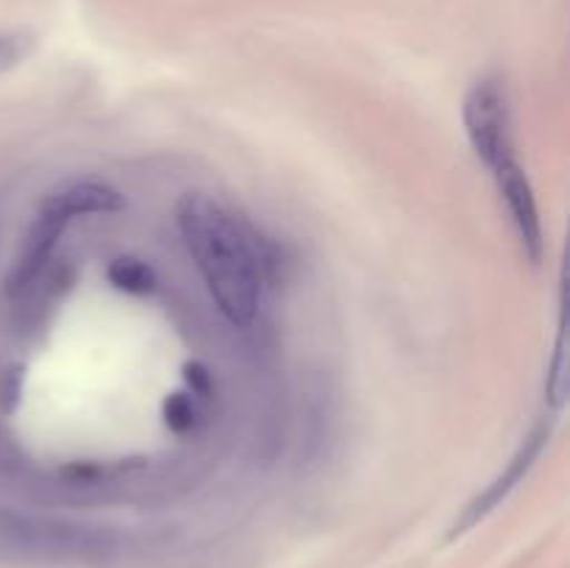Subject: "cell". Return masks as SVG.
Masks as SVG:
<instances>
[{
    "instance_id": "obj_6",
    "label": "cell",
    "mask_w": 570,
    "mask_h": 568,
    "mask_svg": "<svg viewBox=\"0 0 570 568\" xmlns=\"http://www.w3.org/2000/svg\"><path fill=\"white\" fill-rule=\"evenodd\" d=\"M106 276H109V282L117 290H122L128 295H148L156 284L154 271L142 259H137V256H120V259H115L109 265V271H106Z\"/></svg>"
},
{
    "instance_id": "obj_4",
    "label": "cell",
    "mask_w": 570,
    "mask_h": 568,
    "mask_svg": "<svg viewBox=\"0 0 570 568\" xmlns=\"http://www.w3.org/2000/svg\"><path fill=\"white\" fill-rule=\"evenodd\" d=\"M546 440H549V429L546 427L534 429V432L523 440L521 449H518L515 457L510 460V466H507L504 471H501L499 477H495L493 482H490L488 488H484L482 493H479L476 499L465 507V512L456 518L454 529H451V538H456V535H465L468 529L476 527V523L484 521V518H488L495 507H501L507 499H510L512 490L523 482V477L532 471L534 462H538V457L543 454Z\"/></svg>"
},
{
    "instance_id": "obj_2",
    "label": "cell",
    "mask_w": 570,
    "mask_h": 568,
    "mask_svg": "<svg viewBox=\"0 0 570 568\" xmlns=\"http://www.w3.org/2000/svg\"><path fill=\"white\" fill-rule=\"evenodd\" d=\"M126 206L122 195L111 189L109 184H72V187L59 189V193L48 195L39 206L37 217H33L31 228H28L26 245H22L20 256H17L14 267L6 278V290L9 295H20L37 282L39 271L45 267L48 256L53 254L56 239L67 228V223L78 215H109V212H120Z\"/></svg>"
},
{
    "instance_id": "obj_8",
    "label": "cell",
    "mask_w": 570,
    "mask_h": 568,
    "mask_svg": "<svg viewBox=\"0 0 570 568\" xmlns=\"http://www.w3.org/2000/svg\"><path fill=\"white\" fill-rule=\"evenodd\" d=\"M568 390V376H566V293H562V317H560V337L554 345V360L549 365V384H546V393L554 407H562Z\"/></svg>"
},
{
    "instance_id": "obj_1",
    "label": "cell",
    "mask_w": 570,
    "mask_h": 568,
    "mask_svg": "<svg viewBox=\"0 0 570 568\" xmlns=\"http://www.w3.org/2000/svg\"><path fill=\"white\" fill-rule=\"evenodd\" d=\"M176 217L184 245L223 315L237 326L254 321L262 293L259 262L232 215L206 195L189 193L178 204Z\"/></svg>"
},
{
    "instance_id": "obj_9",
    "label": "cell",
    "mask_w": 570,
    "mask_h": 568,
    "mask_svg": "<svg viewBox=\"0 0 570 568\" xmlns=\"http://www.w3.org/2000/svg\"><path fill=\"white\" fill-rule=\"evenodd\" d=\"M33 48V37L28 33H0V72L20 65Z\"/></svg>"
},
{
    "instance_id": "obj_7",
    "label": "cell",
    "mask_w": 570,
    "mask_h": 568,
    "mask_svg": "<svg viewBox=\"0 0 570 568\" xmlns=\"http://www.w3.org/2000/svg\"><path fill=\"white\" fill-rule=\"evenodd\" d=\"M165 421L173 432L187 434L198 427L200 410H198V395L193 393H173L165 399Z\"/></svg>"
},
{
    "instance_id": "obj_5",
    "label": "cell",
    "mask_w": 570,
    "mask_h": 568,
    "mask_svg": "<svg viewBox=\"0 0 570 568\" xmlns=\"http://www.w3.org/2000/svg\"><path fill=\"white\" fill-rule=\"evenodd\" d=\"M493 173L495 182H499L501 198H504L512 223H515V232L521 237L523 251H527L529 259L540 262L543 259V223H540L538 200H534L527 173H523V167L515 159L504 161Z\"/></svg>"
},
{
    "instance_id": "obj_3",
    "label": "cell",
    "mask_w": 570,
    "mask_h": 568,
    "mask_svg": "<svg viewBox=\"0 0 570 568\" xmlns=\"http://www.w3.org/2000/svg\"><path fill=\"white\" fill-rule=\"evenodd\" d=\"M462 120H465L468 139L479 159L495 170L512 156V123H510V100L507 89L499 78H482L473 84L462 106Z\"/></svg>"
},
{
    "instance_id": "obj_10",
    "label": "cell",
    "mask_w": 570,
    "mask_h": 568,
    "mask_svg": "<svg viewBox=\"0 0 570 568\" xmlns=\"http://www.w3.org/2000/svg\"><path fill=\"white\" fill-rule=\"evenodd\" d=\"M184 379H187L189 393L198 395V399H206V395L212 393V376L200 362H189V365L184 368Z\"/></svg>"
}]
</instances>
